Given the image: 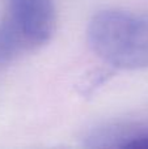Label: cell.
I'll return each mask as SVG.
<instances>
[{
    "instance_id": "cell-2",
    "label": "cell",
    "mask_w": 148,
    "mask_h": 149,
    "mask_svg": "<svg viewBox=\"0 0 148 149\" xmlns=\"http://www.w3.org/2000/svg\"><path fill=\"white\" fill-rule=\"evenodd\" d=\"M55 24L52 0H8L7 16L0 25V60L47 43Z\"/></svg>"
},
{
    "instance_id": "cell-1",
    "label": "cell",
    "mask_w": 148,
    "mask_h": 149,
    "mask_svg": "<svg viewBox=\"0 0 148 149\" xmlns=\"http://www.w3.org/2000/svg\"><path fill=\"white\" fill-rule=\"evenodd\" d=\"M92 50L105 63L121 70L148 68V13L101 10L88 26Z\"/></svg>"
}]
</instances>
